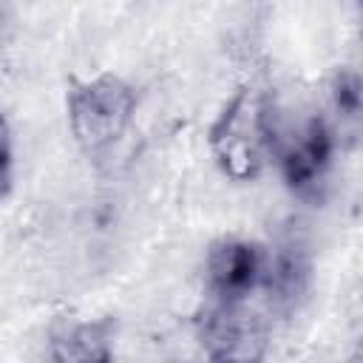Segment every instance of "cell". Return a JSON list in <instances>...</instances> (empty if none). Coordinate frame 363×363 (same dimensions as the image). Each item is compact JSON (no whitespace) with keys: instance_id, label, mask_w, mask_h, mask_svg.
<instances>
[{"instance_id":"cell-7","label":"cell","mask_w":363,"mask_h":363,"mask_svg":"<svg viewBox=\"0 0 363 363\" xmlns=\"http://www.w3.org/2000/svg\"><path fill=\"white\" fill-rule=\"evenodd\" d=\"M11 164H14L11 130H9V125H3V196H9V190H11Z\"/></svg>"},{"instance_id":"cell-5","label":"cell","mask_w":363,"mask_h":363,"mask_svg":"<svg viewBox=\"0 0 363 363\" xmlns=\"http://www.w3.org/2000/svg\"><path fill=\"white\" fill-rule=\"evenodd\" d=\"M111 337L113 323L111 320H94V323H74L54 335V360H108L111 357Z\"/></svg>"},{"instance_id":"cell-4","label":"cell","mask_w":363,"mask_h":363,"mask_svg":"<svg viewBox=\"0 0 363 363\" xmlns=\"http://www.w3.org/2000/svg\"><path fill=\"white\" fill-rule=\"evenodd\" d=\"M332 159V130L320 116H312L281 153V173L298 193L312 190Z\"/></svg>"},{"instance_id":"cell-8","label":"cell","mask_w":363,"mask_h":363,"mask_svg":"<svg viewBox=\"0 0 363 363\" xmlns=\"http://www.w3.org/2000/svg\"><path fill=\"white\" fill-rule=\"evenodd\" d=\"M360 6H363V0H360Z\"/></svg>"},{"instance_id":"cell-2","label":"cell","mask_w":363,"mask_h":363,"mask_svg":"<svg viewBox=\"0 0 363 363\" xmlns=\"http://www.w3.org/2000/svg\"><path fill=\"white\" fill-rule=\"evenodd\" d=\"M136 113L133 88L113 74H99L74 82L68 91V125L85 153L111 147Z\"/></svg>"},{"instance_id":"cell-6","label":"cell","mask_w":363,"mask_h":363,"mask_svg":"<svg viewBox=\"0 0 363 363\" xmlns=\"http://www.w3.org/2000/svg\"><path fill=\"white\" fill-rule=\"evenodd\" d=\"M332 102L335 111L346 119H360L363 116V74L343 68L332 77Z\"/></svg>"},{"instance_id":"cell-3","label":"cell","mask_w":363,"mask_h":363,"mask_svg":"<svg viewBox=\"0 0 363 363\" xmlns=\"http://www.w3.org/2000/svg\"><path fill=\"white\" fill-rule=\"evenodd\" d=\"M269 258L252 241L230 238L210 250L207 258V286L218 303H241L250 292L264 286Z\"/></svg>"},{"instance_id":"cell-1","label":"cell","mask_w":363,"mask_h":363,"mask_svg":"<svg viewBox=\"0 0 363 363\" xmlns=\"http://www.w3.org/2000/svg\"><path fill=\"white\" fill-rule=\"evenodd\" d=\"M272 147L269 96L255 85H241L210 125V150L224 176L255 179Z\"/></svg>"}]
</instances>
